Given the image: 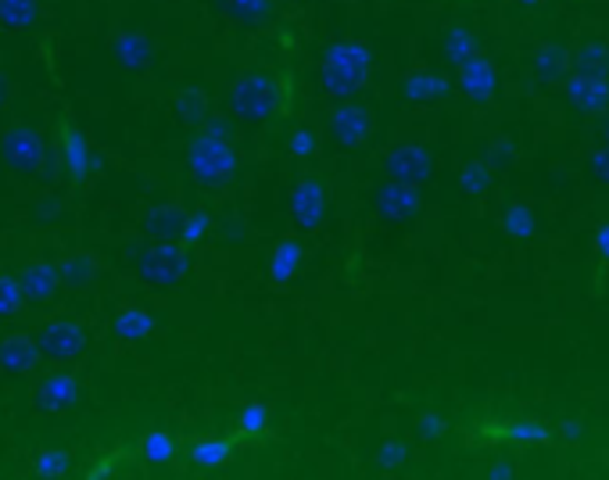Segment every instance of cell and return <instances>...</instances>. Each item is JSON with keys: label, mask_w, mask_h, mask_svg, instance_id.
I'll return each mask as SVG.
<instances>
[{"label": "cell", "mask_w": 609, "mask_h": 480, "mask_svg": "<svg viewBox=\"0 0 609 480\" xmlns=\"http://www.w3.org/2000/svg\"><path fill=\"white\" fill-rule=\"evenodd\" d=\"M291 147H294V155H302V158H305V155L312 151V137L302 129V134H294V137H291Z\"/></svg>", "instance_id": "21"}, {"label": "cell", "mask_w": 609, "mask_h": 480, "mask_svg": "<svg viewBox=\"0 0 609 480\" xmlns=\"http://www.w3.org/2000/svg\"><path fill=\"white\" fill-rule=\"evenodd\" d=\"M240 444L234 438H208V441H190L184 449V459L194 470H219L226 462H234Z\"/></svg>", "instance_id": "8"}, {"label": "cell", "mask_w": 609, "mask_h": 480, "mask_svg": "<svg viewBox=\"0 0 609 480\" xmlns=\"http://www.w3.org/2000/svg\"><path fill=\"white\" fill-rule=\"evenodd\" d=\"M179 455V441L169 434V430H151V434H144L140 444H137V459L140 462H155V467H166Z\"/></svg>", "instance_id": "10"}, {"label": "cell", "mask_w": 609, "mask_h": 480, "mask_svg": "<svg viewBox=\"0 0 609 480\" xmlns=\"http://www.w3.org/2000/svg\"><path fill=\"white\" fill-rule=\"evenodd\" d=\"M234 438L237 444H262L269 438V409L262 402H248L234 420Z\"/></svg>", "instance_id": "9"}, {"label": "cell", "mask_w": 609, "mask_h": 480, "mask_svg": "<svg viewBox=\"0 0 609 480\" xmlns=\"http://www.w3.org/2000/svg\"><path fill=\"white\" fill-rule=\"evenodd\" d=\"M366 61H370V55L362 51L358 43L334 47V51L326 55V65H323L326 94H352L362 82V76H366Z\"/></svg>", "instance_id": "1"}, {"label": "cell", "mask_w": 609, "mask_h": 480, "mask_svg": "<svg viewBox=\"0 0 609 480\" xmlns=\"http://www.w3.org/2000/svg\"><path fill=\"white\" fill-rule=\"evenodd\" d=\"M84 344H87V334L76 320H58L51 326H43V334L37 341V347L47 359H72L84 352Z\"/></svg>", "instance_id": "4"}, {"label": "cell", "mask_w": 609, "mask_h": 480, "mask_svg": "<svg viewBox=\"0 0 609 480\" xmlns=\"http://www.w3.org/2000/svg\"><path fill=\"white\" fill-rule=\"evenodd\" d=\"M291 215H294V223H298L302 229H312V226L323 223L326 190H323L320 179H302L298 190H294V197H291Z\"/></svg>", "instance_id": "7"}, {"label": "cell", "mask_w": 609, "mask_h": 480, "mask_svg": "<svg viewBox=\"0 0 609 480\" xmlns=\"http://www.w3.org/2000/svg\"><path fill=\"white\" fill-rule=\"evenodd\" d=\"M4 155H8L11 165L29 169V165H37V158H40V144H37V137H29V134H11L4 140Z\"/></svg>", "instance_id": "14"}, {"label": "cell", "mask_w": 609, "mask_h": 480, "mask_svg": "<svg viewBox=\"0 0 609 480\" xmlns=\"http://www.w3.org/2000/svg\"><path fill=\"white\" fill-rule=\"evenodd\" d=\"M0 22L8 29H26L37 22V0H0Z\"/></svg>", "instance_id": "15"}, {"label": "cell", "mask_w": 609, "mask_h": 480, "mask_svg": "<svg viewBox=\"0 0 609 480\" xmlns=\"http://www.w3.org/2000/svg\"><path fill=\"white\" fill-rule=\"evenodd\" d=\"M61 126H65V134H69V144H65V151H69V165H72L76 179H84V176H79V173H84V158H87V151H84V137H79L69 123H61Z\"/></svg>", "instance_id": "18"}, {"label": "cell", "mask_w": 609, "mask_h": 480, "mask_svg": "<svg viewBox=\"0 0 609 480\" xmlns=\"http://www.w3.org/2000/svg\"><path fill=\"white\" fill-rule=\"evenodd\" d=\"M79 402V380L72 373H51L37 388V409L43 412H69Z\"/></svg>", "instance_id": "5"}, {"label": "cell", "mask_w": 609, "mask_h": 480, "mask_svg": "<svg viewBox=\"0 0 609 480\" xmlns=\"http://www.w3.org/2000/svg\"><path fill=\"white\" fill-rule=\"evenodd\" d=\"M223 4L234 19H244V22H255L269 11V0H223Z\"/></svg>", "instance_id": "17"}, {"label": "cell", "mask_w": 609, "mask_h": 480, "mask_svg": "<svg viewBox=\"0 0 609 480\" xmlns=\"http://www.w3.org/2000/svg\"><path fill=\"white\" fill-rule=\"evenodd\" d=\"M187 273V255L176 252L173 244L166 247H151L144 258H140V276L151 280V284H173Z\"/></svg>", "instance_id": "6"}, {"label": "cell", "mask_w": 609, "mask_h": 480, "mask_svg": "<svg viewBox=\"0 0 609 480\" xmlns=\"http://www.w3.org/2000/svg\"><path fill=\"white\" fill-rule=\"evenodd\" d=\"M276 97H279V90L269 76H248L237 82L234 94H229V105H234L240 119L258 123V119H269L276 111Z\"/></svg>", "instance_id": "2"}, {"label": "cell", "mask_w": 609, "mask_h": 480, "mask_svg": "<svg viewBox=\"0 0 609 480\" xmlns=\"http://www.w3.org/2000/svg\"><path fill=\"white\" fill-rule=\"evenodd\" d=\"M111 330L119 337H129V341H137L144 334H151V316L147 312H122V316H115Z\"/></svg>", "instance_id": "16"}, {"label": "cell", "mask_w": 609, "mask_h": 480, "mask_svg": "<svg viewBox=\"0 0 609 480\" xmlns=\"http://www.w3.org/2000/svg\"><path fill=\"white\" fill-rule=\"evenodd\" d=\"M237 169V155L219 140H197L190 151V173L197 184H223V179Z\"/></svg>", "instance_id": "3"}, {"label": "cell", "mask_w": 609, "mask_h": 480, "mask_svg": "<svg viewBox=\"0 0 609 480\" xmlns=\"http://www.w3.org/2000/svg\"><path fill=\"white\" fill-rule=\"evenodd\" d=\"M22 287L14 284V280H0V312H14L22 302Z\"/></svg>", "instance_id": "19"}, {"label": "cell", "mask_w": 609, "mask_h": 480, "mask_svg": "<svg viewBox=\"0 0 609 480\" xmlns=\"http://www.w3.org/2000/svg\"><path fill=\"white\" fill-rule=\"evenodd\" d=\"M65 470H69V455H65V452H47V455L37 462V473H43V477L65 473Z\"/></svg>", "instance_id": "20"}, {"label": "cell", "mask_w": 609, "mask_h": 480, "mask_svg": "<svg viewBox=\"0 0 609 480\" xmlns=\"http://www.w3.org/2000/svg\"><path fill=\"white\" fill-rule=\"evenodd\" d=\"M19 287H22V294L37 297V302H47L58 287V273H55V266H47V262H37V266L22 270Z\"/></svg>", "instance_id": "12"}, {"label": "cell", "mask_w": 609, "mask_h": 480, "mask_svg": "<svg viewBox=\"0 0 609 480\" xmlns=\"http://www.w3.org/2000/svg\"><path fill=\"white\" fill-rule=\"evenodd\" d=\"M40 347L32 344L29 337H11L0 344V370L4 373H26L32 362H37Z\"/></svg>", "instance_id": "11"}, {"label": "cell", "mask_w": 609, "mask_h": 480, "mask_svg": "<svg viewBox=\"0 0 609 480\" xmlns=\"http://www.w3.org/2000/svg\"><path fill=\"white\" fill-rule=\"evenodd\" d=\"M366 134H370V119H366V111H358V108H344V111H337V115H334V137H337L341 144L355 147V144L366 140Z\"/></svg>", "instance_id": "13"}]
</instances>
